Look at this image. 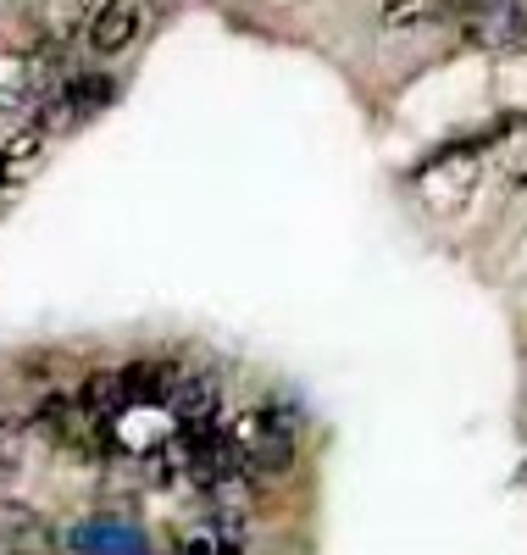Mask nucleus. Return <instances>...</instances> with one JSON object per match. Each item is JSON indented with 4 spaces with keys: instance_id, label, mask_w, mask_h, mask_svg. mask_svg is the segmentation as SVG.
Returning a JSON list of instances; mask_svg holds the SVG:
<instances>
[{
    "instance_id": "nucleus-1",
    "label": "nucleus",
    "mask_w": 527,
    "mask_h": 555,
    "mask_svg": "<svg viewBox=\"0 0 527 555\" xmlns=\"http://www.w3.org/2000/svg\"><path fill=\"white\" fill-rule=\"evenodd\" d=\"M222 434H228V444L239 455V467H245V478H272V473H283L295 461V428L283 423L272 405L239 411Z\"/></svg>"
},
{
    "instance_id": "nucleus-2",
    "label": "nucleus",
    "mask_w": 527,
    "mask_h": 555,
    "mask_svg": "<svg viewBox=\"0 0 527 555\" xmlns=\"http://www.w3.org/2000/svg\"><path fill=\"white\" fill-rule=\"evenodd\" d=\"M455 23L477 51H511V44H527V0H461Z\"/></svg>"
},
{
    "instance_id": "nucleus-3",
    "label": "nucleus",
    "mask_w": 527,
    "mask_h": 555,
    "mask_svg": "<svg viewBox=\"0 0 527 555\" xmlns=\"http://www.w3.org/2000/svg\"><path fill=\"white\" fill-rule=\"evenodd\" d=\"M51 83L56 78H51V67H44V56L0 44V117H23Z\"/></svg>"
},
{
    "instance_id": "nucleus-4",
    "label": "nucleus",
    "mask_w": 527,
    "mask_h": 555,
    "mask_svg": "<svg viewBox=\"0 0 527 555\" xmlns=\"http://www.w3.org/2000/svg\"><path fill=\"white\" fill-rule=\"evenodd\" d=\"M139 34H145V0H106V7L89 17V51L101 62H112V56L133 51Z\"/></svg>"
},
{
    "instance_id": "nucleus-5",
    "label": "nucleus",
    "mask_w": 527,
    "mask_h": 555,
    "mask_svg": "<svg viewBox=\"0 0 527 555\" xmlns=\"http://www.w3.org/2000/svg\"><path fill=\"white\" fill-rule=\"evenodd\" d=\"M0 555H62V544L34 505L0 500Z\"/></svg>"
},
{
    "instance_id": "nucleus-6",
    "label": "nucleus",
    "mask_w": 527,
    "mask_h": 555,
    "mask_svg": "<svg viewBox=\"0 0 527 555\" xmlns=\"http://www.w3.org/2000/svg\"><path fill=\"white\" fill-rule=\"evenodd\" d=\"M44 122H23V128H12V139L0 145V190H12V183H23L34 167H39V156H44Z\"/></svg>"
},
{
    "instance_id": "nucleus-7",
    "label": "nucleus",
    "mask_w": 527,
    "mask_h": 555,
    "mask_svg": "<svg viewBox=\"0 0 527 555\" xmlns=\"http://www.w3.org/2000/svg\"><path fill=\"white\" fill-rule=\"evenodd\" d=\"M167 405L178 411L183 428H189V423H211V411H217V384H211V378H178L172 395H167Z\"/></svg>"
},
{
    "instance_id": "nucleus-8",
    "label": "nucleus",
    "mask_w": 527,
    "mask_h": 555,
    "mask_svg": "<svg viewBox=\"0 0 527 555\" xmlns=\"http://www.w3.org/2000/svg\"><path fill=\"white\" fill-rule=\"evenodd\" d=\"M450 12H461V0H389V7H383V23L389 28H416V23H439Z\"/></svg>"
},
{
    "instance_id": "nucleus-9",
    "label": "nucleus",
    "mask_w": 527,
    "mask_h": 555,
    "mask_svg": "<svg viewBox=\"0 0 527 555\" xmlns=\"http://www.w3.org/2000/svg\"><path fill=\"white\" fill-rule=\"evenodd\" d=\"M83 23V0H44V34L51 39H73Z\"/></svg>"
},
{
    "instance_id": "nucleus-10",
    "label": "nucleus",
    "mask_w": 527,
    "mask_h": 555,
    "mask_svg": "<svg viewBox=\"0 0 527 555\" xmlns=\"http://www.w3.org/2000/svg\"><path fill=\"white\" fill-rule=\"evenodd\" d=\"M522 51H527V44H522Z\"/></svg>"
}]
</instances>
